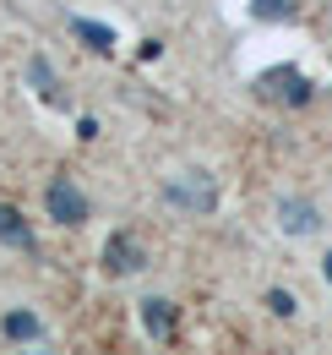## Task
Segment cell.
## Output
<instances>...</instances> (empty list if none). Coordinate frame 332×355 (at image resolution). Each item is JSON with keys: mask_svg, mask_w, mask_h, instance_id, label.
<instances>
[{"mask_svg": "<svg viewBox=\"0 0 332 355\" xmlns=\"http://www.w3.org/2000/svg\"><path fill=\"white\" fill-rule=\"evenodd\" d=\"M164 202L169 208H185V214H208L212 202H218V186H212V175H202V170H185V175H174L164 186Z\"/></svg>", "mask_w": 332, "mask_h": 355, "instance_id": "cell-1", "label": "cell"}, {"mask_svg": "<svg viewBox=\"0 0 332 355\" xmlns=\"http://www.w3.org/2000/svg\"><path fill=\"white\" fill-rule=\"evenodd\" d=\"M256 88H261V93H278V98H289V104H305V98H311V77L294 71V66H273V71L256 77Z\"/></svg>", "mask_w": 332, "mask_h": 355, "instance_id": "cell-2", "label": "cell"}, {"mask_svg": "<svg viewBox=\"0 0 332 355\" xmlns=\"http://www.w3.org/2000/svg\"><path fill=\"white\" fill-rule=\"evenodd\" d=\"M44 202H49V219H60V224H82L87 219V197L71 186V180H49Z\"/></svg>", "mask_w": 332, "mask_h": 355, "instance_id": "cell-3", "label": "cell"}, {"mask_svg": "<svg viewBox=\"0 0 332 355\" xmlns=\"http://www.w3.org/2000/svg\"><path fill=\"white\" fill-rule=\"evenodd\" d=\"M278 224H284L289 235H316V230H322V214H316L311 202H299V197H284V202H278Z\"/></svg>", "mask_w": 332, "mask_h": 355, "instance_id": "cell-4", "label": "cell"}, {"mask_svg": "<svg viewBox=\"0 0 332 355\" xmlns=\"http://www.w3.org/2000/svg\"><path fill=\"white\" fill-rule=\"evenodd\" d=\"M104 263H109V273H136V268H147V257H142V246H136L131 235H109Z\"/></svg>", "mask_w": 332, "mask_h": 355, "instance_id": "cell-5", "label": "cell"}, {"mask_svg": "<svg viewBox=\"0 0 332 355\" xmlns=\"http://www.w3.org/2000/svg\"><path fill=\"white\" fill-rule=\"evenodd\" d=\"M71 33H77L87 49H98V55H115V28H104V22H93V17H71Z\"/></svg>", "mask_w": 332, "mask_h": 355, "instance_id": "cell-6", "label": "cell"}, {"mask_svg": "<svg viewBox=\"0 0 332 355\" xmlns=\"http://www.w3.org/2000/svg\"><path fill=\"white\" fill-rule=\"evenodd\" d=\"M142 322H147L153 339H169L174 334V306L169 301H142Z\"/></svg>", "mask_w": 332, "mask_h": 355, "instance_id": "cell-7", "label": "cell"}, {"mask_svg": "<svg viewBox=\"0 0 332 355\" xmlns=\"http://www.w3.org/2000/svg\"><path fill=\"white\" fill-rule=\"evenodd\" d=\"M0 241H11V246H33V224L22 219L17 208H0Z\"/></svg>", "mask_w": 332, "mask_h": 355, "instance_id": "cell-8", "label": "cell"}, {"mask_svg": "<svg viewBox=\"0 0 332 355\" xmlns=\"http://www.w3.org/2000/svg\"><path fill=\"white\" fill-rule=\"evenodd\" d=\"M6 339H17V345L39 339V317L33 311H6Z\"/></svg>", "mask_w": 332, "mask_h": 355, "instance_id": "cell-9", "label": "cell"}, {"mask_svg": "<svg viewBox=\"0 0 332 355\" xmlns=\"http://www.w3.org/2000/svg\"><path fill=\"white\" fill-rule=\"evenodd\" d=\"M28 77H33V88H39L44 98H49V104H60V83H55V71H49V60H44V55H33Z\"/></svg>", "mask_w": 332, "mask_h": 355, "instance_id": "cell-10", "label": "cell"}, {"mask_svg": "<svg viewBox=\"0 0 332 355\" xmlns=\"http://www.w3.org/2000/svg\"><path fill=\"white\" fill-rule=\"evenodd\" d=\"M250 17H256V22H289L294 0H250Z\"/></svg>", "mask_w": 332, "mask_h": 355, "instance_id": "cell-11", "label": "cell"}, {"mask_svg": "<svg viewBox=\"0 0 332 355\" xmlns=\"http://www.w3.org/2000/svg\"><path fill=\"white\" fill-rule=\"evenodd\" d=\"M267 306L278 311V317H294V295L289 290H267Z\"/></svg>", "mask_w": 332, "mask_h": 355, "instance_id": "cell-12", "label": "cell"}, {"mask_svg": "<svg viewBox=\"0 0 332 355\" xmlns=\"http://www.w3.org/2000/svg\"><path fill=\"white\" fill-rule=\"evenodd\" d=\"M322 273H327V284H332V252H327V257H322Z\"/></svg>", "mask_w": 332, "mask_h": 355, "instance_id": "cell-13", "label": "cell"}]
</instances>
